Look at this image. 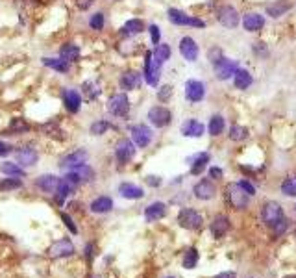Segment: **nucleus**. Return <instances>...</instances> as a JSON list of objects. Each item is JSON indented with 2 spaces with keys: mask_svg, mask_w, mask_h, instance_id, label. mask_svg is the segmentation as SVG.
<instances>
[{
  "mask_svg": "<svg viewBox=\"0 0 296 278\" xmlns=\"http://www.w3.org/2000/svg\"><path fill=\"white\" fill-rule=\"evenodd\" d=\"M226 199H228L229 206L233 210H245L248 206V201H250V195L246 193L237 182H233V184H229L226 187Z\"/></svg>",
  "mask_w": 296,
  "mask_h": 278,
  "instance_id": "f257e3e1",
  "label": "nucleus"
},
{
  "mask_svg": "<svg viewBox=\"0 0 296 278\" xmlns=\"http://www.w3.org/2000/svg\"><path fill=\"white\" fill-rule=\"evenodd\" d=\"M143 76L146 80V84L156 87L158 82H159V76H161V63H158L154 59L152 52L148 51L144 54V71H143Z\"/></svg>",
  "mask_w": 296,
  "mask_h": 278,
  "instance_id": "f03ea898",
  "label": "nucleus"
},
{
  "mask_svg": "<svg viewBox=\"0 0 296 278\" xmlns=\"http://www.w3.org/2000/svg\"><path fill=\"white\" fill-rule=\"evenodd\" d=\"M281 217H285V215H283V208H281L278 202H274V201H267V202H263L261 219H263V223H265V227L272 228L279 219H281Z\"/></svg>",
  "mask_w": 296,
  "mask_h": 278,
  "instance_id": "7ed1b4c3",
  "label": "nucleus"
},
{
  "mask_svg": "<svg viewBox=\"0 0 296 278\" xmlns=\"http://www.w3.org/2000/svg\"><path fill=\"white\" fill-rule=\"evenodd\" d=\"M108 110H110V113L115 115V117H120V119L128 117V113H130V99H128L126 93L113 95L110 99V102H108Z\"/></svg>",
  "mask_w": 296,
  "mask_h": 278,
  "instance_id": "20e7f679",
  "label": "nucleus"
},
{
  "mask_svg": "<svg viewBox=\"0 0 296 278\" xmlns=\"http://www.w3.org/2000/svg\"><path fill=\"white\" fill-rule=\"evenodd\" d=\"M178 223H180V227L187 228V230H198L202 227L204 219L202 215L193 208H183L178 215Z\"/></svg>",
  "mask_w": 296,
  "mask_h": 278,
  "instance_id": "39448f33",
  "label": "nucleus"
},
{
  "mask_svg": "<svg viewBox=\"0 0 296 278\" xmlns=\"http://www.w3.org/2000/svg\"><path fill=\"white\" fill-rule=\"evenodd\" d=\"M169 21L176 26H195V28H204L205 26L202 19L191 17V15H187V13H183V11H180L176 8L169 9Z\"/></svg>",
  "mask_w": 296,
  "mask_h": 278,
  "instance_id": "423d86ee",
  "label": "nucleus"
},
{
  "mask_svg": "<svg viewBox=\"0 0 296 278\" xmlns=\"http://www.w3.org/2000/svg\"><path fill=\"white\" fill-rule=\"evenodd\" d=\"M130 134H132L134 143H136L139 149H146L148 145L152 143L154 134L146 125H134V126H130Z\"/></svg>",
  "mask_w": 296,
  "mask_h": 278,
  "instance_id": "0eeeda50",
  "label": "nucleus"
},
{
  "mask_svg": "<svg viewBox=\"0 0 296 278\" xmlns=\"http://www.w3.org/2000/svg\"><path fill=\"white\" fill-rule=\"evenodd\" d=\"M148 121L152 123L154 126L165 128L170 125L172 113H170V110L169 108H165V106H154V108L148 110Z\"/></svg>",
  "mask_w": 296,
  "mask_h": 278,
  "instance_id": "6e6552de",
  "label": "nucleus"
},
{
  "mask_svg": "<svg viewBox=\"0 0 296 278\" xmlns=\"http://www.w3.org/2000/svg\"><path fill=\"white\" fill-rule=\"evenodd\" d=\"M134 156H136V147H134V143H132L128 137L120 139L117 143V147H115V158H117L118 163H120V165H126V163H130V161L134 160Z\"/></svg>",
  "mask_w": 296,
  "mask_h": 278,
  "instance_id": "1a4fd4ad",
  "label": "nucleus"
},
{
  "mask_svg": "<svg viewBox=\"0 0 296 278\" xmlns=\"http://www.w3.org/2000/svg\"><path fill=\"white\" fill-rule=\"evenodd\" d=\"M213 67H215V76L219 80H228V78H231V76L235 75V71L239 69V63H237L235 59L220 58Z\"/></svg>",
  "mask_w": 296,
  "mask_h": 278,
  "instance_id": "9d476101",
  "label": "nucleus"
},
{
  "mask_svg": "<svg viewBox=\"0 0 296 278\" xmlns=\"http://www.w3.org/2000/svg\"><path fill=\"white\" fill-rule=\"evenodd\" d=\"M48 254H50L52 258H68V256H72L74 254V245L70 239H59L56 243L50 245V249H48Z\"/></svg>",
  "mask_w": 296,
  "mask_h": 278,
  "instance_id": "9b49d317",
  "label": "nucleus"
},
{
  "mask_svg": "<svg viewBox=\"0 0 296 278\" xmlns=\"http://www.w3.org/2000/svg\"><path fill=\"white\" fill-rule=\"evenodd\" d=\"M217 19H219L220 25L226 26V28H237V25H239V13L233 6H222L217 13Z\"/></svg>",
  "mask_w": 296,
  "mask_h": 278,
  "instance_id": "f8f14e48",
  "label": "nucleus"
},
{
  "mask_svg": "<svg viewBox=\"0 0 296 278\" xmlns=\"http://www.w3.org/2000/svg\"><path fill=\"white\" fill-rule=\"evenodd\" d=\"M205 97V85L200 80H189L185 84V99L189 102H200Z\"/></svg>",
  "mask_w": 296,
  "mask_h": 278,
  "instance_id": "ddd939ff",
  "label": "nucleus"
},
{
  "mask_svg": "<svg viewBox=\"0 0 296 278\" xmlns=\"http://www.w3.org/2000/svg\"><path fill=\"white\" fill-rule=\"evenodd\" d=\"M85 161H87V152H85L84 149H78V151L70 152V154H67V156H63L61 161H59V167L61 169H74V167H78V165L85 163Z\"/></svg>",
  "mask_w": 296,
  "mask_h": 278,
  "instance_id": "4468645a",
  "label": "nucleus"
},
{
  "mask_svg": "<svg viewBox=\"0 0 296 278\" xmlns=\"http://www.w3.org/2000/svg\"><path fill=\"white\" fill-rule=\"evenodd\" d=\"M180 52H182V56L187 59V61H196L198 59V45L193 37H182V41H180Z\"/></svg>",
  "mask_w": 296,
  "mask_h": 278,
  "instance_id": "2eb2a0df",
  "label": "nucleus"
},
{
  "mask_svg": "<svg viewBox=\"0 0 296 278\" xmlns=\"http://www.w3.org/2000/svg\"><path fill=\"white\" fill-rule=\"evenodd\" d=\"M193 193H195V197L198 201H211L213 197H215V193H217V187H215V184L209 182V180H200V182L195 185Z\"/></svg>",
  "mask_w": 296,
  "mask_h": 278,
  "instance_id": "dca6fc26",
  "label": "nucleus"
},
{
  "mask_svg": "<svg viewBox=\"0 0 296 278\" xmlns=\"http://www.w3.org/2000/svg\"><path fill=\"white\" fill-rule=\"evenodd\" d=\"M15 158H17L19 165H23V167H32V165H35L37 160H39V154H37V151L32 149V147H23L21 151H17Z\"/></svg>",
  "mask_w": 296,
  "mask_h": 278,
  "instance_id": "f3484780",
  "label": "nucleus"
},
{
  "mask_svg": "<svg viewBox=\"0 0 296 278\" xmlns=\"http://www.w3.org/2000/svg\"><path fill=\"white\" fill-rule=\"evenodd\" d=\"M35 184H37V187H39L41 191H45V193L56 195L59 184H61V178L54 177V175H43V177L37 178Z\"/></svg>",
  "mask_w": 296,
  "mask_h": 278,
  "instance_id": "a211bd4d",
  "label": "nucleus"
},
{
  "mask_svg": "<svg viewBox=\"0 0 296 278\" xmlns=\"http://www.w3.org/2000/svg\"><path fill=\"white\" fill-rule=\"evenodd\" d=\"M209 230H211V234H213V237H215V239L224 237L226 234H228V230H229V219L226 217V215H217V217L213 219Z\"/></svg>",
  "mask_w": 296,
  "mask_h": 278,
  "instance_id": "6ab92c4d",
  "label": "nucleus"
},
{
  "mask_svg": "<svg viewBox=\"0 0 296 278\" xmlns=\"http://www.w3.org/2000/svg\"><path fill=\"white\" fill-rule=\"evenodd\" d=\"M165 215H167V206L163 202H152L144 210V219L148 223H156V221L163 219Z\"/></svg>",
  "mask_w": 296,
  "mask_h": 278,
  "instance_id": "aec40b11",
  "label": "nucleus"
},
{
  "mask_svg": "<svg viewBox=\"0 0 296 278\" xmlns=\"http://www.w3.org/2000/svg\"><path fill=\"white\" fill-rule=\"evenodd\" d=\"M63 104H65L67 111L76 113L80 110V106H82V95L78 91H74V89H67V91L63 93Z\"/></svg>",
  "mask_w": 296,
  "mask_h": 278,
  "instance_id": "412c9836",
  "label": "nucleus"
},
{
  "mask_svg": "<svg viewBox=\"0 0 296 278\" xmlns=\"http://www.w3.org/2000/svg\"><path fill=\"white\" fill-rule=\"evenodd\" d=\"M141 85V75L137 71H126L124 75L120 76V87L126 89V91H134Z\"/></svg>",
  "mask_w": 296,
  "mask_h": 278,
  "instance_id": "4be33fe9",
  "label": "nucleus"
},
{
  "mask_svg": "<svg viewBox=\"0 0 296 278\" xmlns=\"http://www.w3.org/2000/svg\"><path fill=\"white\" fill-rule=\"evenodd\" d=\"M82 95L85 102H94L100 97V85L96 80H85L82 84Z\"/></svg>",
  "mask_w": 296,
  "mask_h": 278,
  "instance_id": "5701e85b",
  "label": "nucleus"
},
{
  "mask_svg": "<svg viewBox=\"0 0 296 278\" xmlns=\"http://www.w3.org/2000/svg\"><path fill=\"white\" fill-rule=\"evenodd\" d=\"M243 26L246 32H259L265 26V17L259 13H246L243 19Z\"/></svg>",
  "mask_w": 296,
  "mask_h": 278,
  "instance_id": "b1692460",
  "label": "nucleus"
},
{
  "mask_svg": "<svg viewBox=\"0 0 296 278\" xmlns=\"http://www.w3.org/2000/svg\"><path fill=\"white\" fill-rule=\"evenodd\" d=\"M204 126L200 121H196V119H189L183 123V126H182V134L187 135V137H202L204 135Z\"/></svg>",
  "mask_w": 296,
  "mask_h": 278,
  "instance_id": "393cba45",
  "label": "nucleus"
},
{
  "mask_svg": "<svg viewBox=\"0 0 296 278\" xmlns=\"http://www.w3.org/2000/svg\"><path fill=\"white\" fill-rule=\"evenodd\" d=\"M118 193L122 199H128V201H137V199H143L144 191L141 187H137L136 184H130V182H124L118 187Z\"/></svg>",
  "mask_w": 296,
  "mask_h": 278,
  "instance_id": "a878e982",
  "label": "nucleus"
},
{
  "mask_svg": "<svg viewBox=\"0 0 296 278\" xmlns=\"http://www.w3.org/2000/svg\"><path fill=\"white\" fill-rule=\"evenodd\" d=\"M293 8L291 2H285V0H278V2H272L267 6V15H271L272 19H278L281 15H285L289 9Z\"/></svg>",
  "mask_w": 296,
  "mask_h": 278,
  "instance_id": "bb28decb",
  "label": "nucleus"
},
{
  "mask_svg": "<svg viewBox=\"0 0 296 278\" xmlns=\"http://www.w3.org/2000/svg\"><path fill=\"white\" fill-rule=\"evenodd\" d=\"M144 30V23L141 19H130L128 23H124V26L120 28V34L126 35V37H134V35L141 34Z\"/></svg>",
  "mask_w": 296,
  "mask_h": 278,
  "instance_id": "cd10ccee",
  "label": "nucleus"
},
{
  "mask_svg": "<svg viewBox=\"0 0 296 278\" xmlns=\"http://www.w3.org/2000/svg\"><path fill=\"white\" fill-rule=\"evenodd\" d=\"M233 84H235L237 89L245 91V89H248L252 85V75L248 71H245V69H237L235 75H233Z\"/></svg>",
  "mask_w": 296,
  "mask_h": 278,
  "instance_id": "c85d7f7f",
  "label": "nucleus"
},
{
  "mask_svg": "<svg viewBox=\"0 0 296 278\" xmlns=\"http://www.w3.org/2000/svg\"><path fill=\"white\" fill-rule=\"evenodd\" d=\"M59 58L65 59V61H78L80 58V47L74 43H67L59 49Z\"/></svg>",
  "mask_w": 296,
  "mask_h": 278,
  "instance_id": "c756f323",
  "label": "nucleus"
},
{
  "mask_svg": "<svg viewBox=\"0 0 296 278\" xmlns=\"http://www.w3.org/2000/svg\"><path fill=\"white\" fill-rule=\"evenodd\" d=\"M113 208V201L110 197H98L91 202V211L93 213H108Z\"/></svg>",
  "mask_w": 296,
  "mask_h": 278,
  "instance_id": "7c9ffc66",
  "label": "nucleus"
},
{
  "mask_svg": "<svg viewBox=\"0 0 296 278\" xmlns=\"http://www.w3.org/2000/svg\"><path fill=\"white\" fill-rule=\"evenodd\" d=\"M207 161H209V154L207 152H200V154H196L195 158H193V165H191V175H200L205 165H207Z\"/></svg>",
  "mask_w": 296,
  "mask_h": 278,
  "instance_id": "2f4dec72",
  "label": "nucleus"
},
{
  "mask_svg": "<svg viewBox=\"0 0 296 278\" xmlns=\"http://www.w3.org/2000/svg\"><path fill=\"white\" fill-rule=\"evenodd\" d=\"M43 65H46V67L54 69V71H58V73H67L68 71V61L61 58H43Z\"/></svg>",
  "mask_w": 296,
  "mask_h": 278,
  "instance_id": "473e14b6",
  "label": "nucleus"
},
{
  "mask_svg": "<svg viewBox=\"0 0 296 278\" xmlns=\"http://www.w3.org/2000/svg\"><path fill=\"white\" fill-rule=\"evenodd\" d=\"M154 59L158 61V63H165V61H169L170 59V47L169 45H165V43H159V45H156V51L152 52Z\"/></svg>",
  "mask_w": 296,
  "mask_h": 278,
  "instance_id": "72a5a7b5",
  "label": "nucleus"
},
{
  "mask_svg": "<svg viewBox=\"0 0 296 278\" xmlns=\"http://www.w3.org/2000/svg\"><path fill=\"white\" fill-rule=\"evenodd\" d=\"M21 187H23V182H21L17 177H8L0 180V191H2V193L15 191V189H21Z\"/></svg>",
  "mask_w": 296,
  "mask_h": 278,
  "instance_id": "f704fd0d",
  "label": "nucleus"
},
{
  "mask_svg": "<svg viewBox=\"0 0 296 278\" xmlns=\"http://www.w3.org/2000/svg\"><path fill=\"white\" fill-rule=\"evenodd\" d=\"M0 171L6 175V177H23L24 175V169L17 165V163H11V161H4L2 165H0Z\"/></svg>",
  "mask_w": 296,
  "mask_h": 278,
  "instance_id": "c9c22d12",
  "label": "nucleus"
},
{
  "mask_svg": "<svg viewBox=\"0 0 296 278\" xmlns=\"http://www.w3.org/2000/svg\"><path fill=\"white\" fill-rule=\"evenodd\" d=\"M30 130V125L26 123L24 119H13L11 123H9L8 126V132H11L13 135H19V134H24V132H28Z\"/></svg>",
  "mask_w": 296,
  "mask_h": 278,
  "instance_id": "e433bc0d",
  "label": "nucleus"
},
{
  "mask_svg": "<svg viewBox=\"0 0 296 278\" xmlns=\"http://www.w3.org/2000/svg\"><path fill=\"white\" fill-rule=\"evenodd\" d=\"M68 171H74L82 182H91L94 178V171L89 167L87 163H82V165H78V167H74V169H68Z\"/></svg>",
  "mask_w": 296,
  "mask_h": 278,
  "instance_id": "4c0bfd02",
  "label": "nucleus"
},
{
  "mask_svg": "<svg viewBox=\"0 0 296 278\" xmlns=\"http://www.w3.org/2000/svg\"><path fill=\"white\" fill-rule=\"evenodd\" d=\"M207 128H209V134L211 135H220L222 130H224V117L222 115H213Z\"/></svg>",
  "mask_w": 296,
  "mask_h": 278,
  "instance_id": "58836bf2",
  "label": "nucleus"
},
{
  "mask_svg": "<svg viewBox=\"0 0 296 278\" xmlns=\"http://www.w3.org/2000/svg\"><path fill=\"white\" fill-rule=\"evenodd\" d=\"M246 137H248V130L245 126L233 125V126L229 128V139L231 141H245Z\"/></svg>",
  "mask_w": 296,
  "mask_h": 278,
  "instance_id": "ea45409f",
  "label": "nucleus"
},
{
  "mask_svg": "<svg viewBox=\"0 0 296 278\" xmlns=\"http://www.w3.org/2000/svg\"><path fill=\"white\" fill-rule=\"evenodd\" d=\"M198 251L196 249H189L185 253V256H183V267L185 269H195L196 263H198Z\"/></svg>",
  "mask_w": 296,
  "mask_h": 278,
  "instance_id": "a19ab883",
  "label": "nucleus"
},
{
  "mask_svg": "<svg viewBox=\"0 0 296 278\" xmlns=\"http://www.w3.org/2000/svg\"><path fill=\"white\" fill-rule=\"evenodd\" d=\"M281 193L289 195V197H296V175L289 177L287 180H283L281 184Z\"/></svg>",
  "mask_w": 296,
  "mask_h": 278,
  "instance_id": "79ce46f5",
  "label": "nucleus"
},
{
  "mask_svg": "<svg viewBox=\"0 0 296 278\" xmlns=\"http://www.w3.org/2000/svg\"><path fill=\"white\" fill-rule=\"evenodd\" d=\"M110 128H111V125L108 123V121H96V123L91 125V134L93 135H104Z\"/></svg>",
  "mask_w": 296,
  "mask_h": 278,
  "instance_id": "37998d69",
  "label": "nucleus"
},
{
  "mask_svg": "<svg viewBox=\"0 0 296 278\" xmlns=\"http://www.w3.org/2000/svg\"><path fill=\"white\" fill-rule=\"evenodd\" d=\"M104 25H106V19H104V13H102V11L94 13L93 17L89 19V26H91L93 30H102Z\"/></svg>",
  "mask_w": 296,
  "mask_h": 278,
  "instance_id": "c03bdc74",
  "label": "nucleus"
},
{
  "mask_svg": "<svg viewBox=\"0 0 296 278\" xmlns=\"http://www.w3.org/2000/svg\"><path fill=\"white\" fill-rule=\"evenodd\" d=\"M43 132H45L46 135H50V137H54V135L63 137V135H59V134H63V132L59 130V126L56 125V123H46V125H43Z\"/></svg>",
  "mask_w": 296,
  "mask_h": 278,
  "instance_id": "a18cd8bd",
  "label": "nucleus"
},
{
  "mask_svg": "<svg viewBox=\"0 0 296 278\" xmlns=\"http://www.w3.org/2000/svg\"><path fill=\"white\" fill-rule=\"evenodd\" d=\"M287 227H289V221L285 219V217H281V219H279L278 223H276V225L271 228V230L274 232V236H281V234H285Z\"/></svg>",
  "mask_w": 296,
  "mask_h": 278,
  "instance_id": "49530a36",
  "label": "nucleus"
},
{
  "mask_svg": "<svg viewBox=\"0 0 296 278\" xmlns=\"http://www.w3.org/2000/svg\"><path fill=\"white\" fill-rule=\"evenodd\" d=\"M172 97V85H163L159 91H158V101L167 102Z\"/></svg>",
  "mask_w": 296,
  "mask_h": 278,
  "instance_id": "de8ad7c7",
  "label": "nucleus"
},
{
  "mask_svg": "<svg viewBox=\"0 0 296 278\" xmlns=\"http://www.w3.org/2000/svg\"><path fill=\"white\" fill-rule=\"evenodd\" d=\"M207 58H209V61H211L213 65H215V63H217L220 58H224V56H222V51H220L219 47H213L211 51L207 52Z\"/></svg>",
  "mask_w": 296,
  "mask_h": 278,
  "instance_id": "09e8293b",
  "label": "nucleus"
},
{
  "mask_svg": "<svg viewBox=\"0 0 296 278\" xmlns=\"http://www.w3.org/2000/svg\"><path fill=\"white\" fill-rule=\"evenodd\" d=\"M61 221H63V223H65V227H67L68 230H70V232H72V234H78V228L74 227V223H72V219H70V217H68L67 213H61Z\"/></svg>",
  "mask_w": 296,
  "mask_h": 278,
  "instance_id": "8fccbe9b",
  "label": "nucleus"
},
{
  "mask_svg": "<svg viewBox=\"0 0 296 278\" xmlns=\"http://www.w3.org/2000/svg\"><path fill=\"white\" fill-rule=\"evenodd\" d=\"M150 35H152V43L154 45H159V39H161V32H159V26H156V25H152L150 28Z\"/></svg>",
  "mask_w": 296,
  "mask_h": 278,
  "instance_id": "3c124183",
  "label": "nucleus"
},
{
  "mask_svg": "<svg viewBox=\"0 0 296 278\" xmlns=\"http://www.w3.org/2000/svg\"><path fill=\"white\" fill-rule=\"evenodd\" d=\"M237 184L241 185V187H243V189H245L246 193L250 195V197H254L255 195V187L252 184H250V182H248V180H241V182H237Z\"/></svg>",
  "mask_w": 296,
  "mask_h": 278,
  "instance_id": "603ef678",
  "label": "nucleus"
},
{
  "mask_svg": "<svg viewBox=\"0 0 296 278\" xmlns=\"http://www.w3.org/2000/svg\"><path fill=\"white\" fill-rule=\"evenodd\" d=\"M94 4V0H76V6L78 9H82V11H85V9H89L91 6Z\"/></svg>",
  "mask_w": 296,
  "mask_h": 278,
  "instance_id": "864d4df0",
  "label": "nucleus"
},
{
  "mask_svg": "<svg viewBox=\"0 0 296 278\" xmlns=\"http://www.w3.org/2000/svg\"><path fill=\"white\" fill-rule=\"evenodd\" d=\"M11 151H13V147H11V145L4 143V141H0V156H8Z\"/></svg>",
  "mask_w": 296,
  "mask_h": 278,
  "instance_id": "5fc2aeb1",
  "label": "nucleus"
},
{
  "mask_svg": "<svg viewBox=\"0 0 296 278\" xmlns=\"http://www.w3.org/2000/svg\"><path fill=\"white\" fill-rule=\"evenodd\" d=\"M146 184L152 185V187H158V185H161V178L159 177H146Z\"/></svg>",
  "mask_w": 296,
  "mask_h": 278,
  "instance_id": "6e6d98bb",
  "label": "nucleus"
},
{
  "mask_svg": "<svg viewBox=\"0 0 296 278\" xmlns=\"http://www.w3.org/2000/svg\"><path fill=\"white\" fill-rule=\"evenodd\" d=\"M209 177H211V178H222V169L211 167V169H209Z\"/></svg>",
  "mask_w": 296,
  "mask_h": 278,
  "instance_id": "4d7b16f0",
  "label": "nucleus"
},
{
  "mask_svg": "<svg viewBox=\"0 0 296 278\" xmlns=\"http://www.w3.org/2000/svg\"><path fill=\"white\" fill-rule=\"evenodd\" d=\"M215 278H237L235 273H231V271H226V273H220V275H217Z\"/></svg>",
  "mask_w": 296,
  "mask_h": 278,
  "instance_id": "13d9d810",
  "label": "nucleus"
},
{
  "mask_svg": "<svg viewBox=\"0 0 296 278\" xmlns=\"http://www.w3.org/2000/svg\"><path fill=\"white\" fill-rule=\"evenodd\" d=\"M93 249H94V245H93V243L87 245V258H89V260L93 258Z\"/></svg>",
  "mask_w": 296,
  "mask_h": 278,
  "instance_id": "bf43d9fd",
  "label": "nucleus"
},
{
  "mask_svg": "<svg viewBox=\"0 0 296 278\" xmlns=\"http://www.w3.org/2000/svg\"><path fill=\"white\" fill-rule=\"evenodd\" d=\"M167 278H172V277H167Z\"/></svg>",
  "mask_w": 296,
  "mask_h": 278,
  "instance_id": "052dcab7",
  "label": "nucleus"
}]
</instances>
